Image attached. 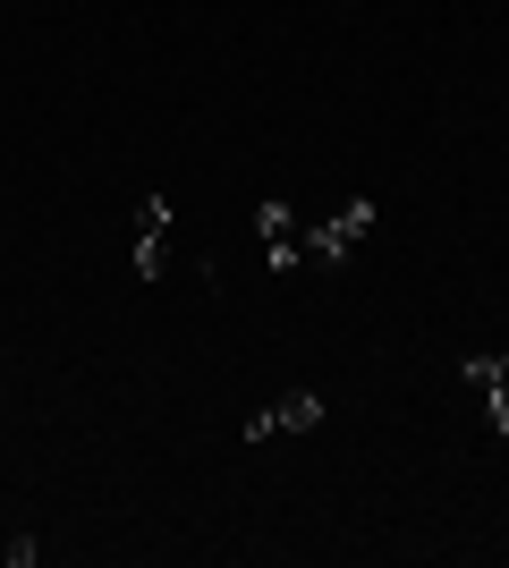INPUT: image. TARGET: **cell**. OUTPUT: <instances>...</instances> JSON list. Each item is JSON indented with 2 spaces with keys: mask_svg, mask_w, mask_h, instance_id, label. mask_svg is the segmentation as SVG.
Here are the masks:
<instances>
[{
  "mask_svg": "<svg viewBox=\"0 0 509 568\" xmlns=\"http://www.w3.org/2000/svg\"><path fill=\"white\" fill-rule=\"evenodd\" d=\"M162 237H170V195H145L136 204V281H162Z\"/></svg>",
  "mask_w": 509,
  "mask_h": 568,
  "instance_id": "4",
  "label": "cell"
},
{
  "mask_svg": "<svg viewBox=\"0 0 509 568\" xmlns=\"http://www.w3.org/2000/svg\"><path fill=\"white\" fill-rule=\"evenodd\" d=\"M374 213H383L374 195H348L332 221H315V230H306V263H348V255L365 246V230H374Z\"/></svg>",
  "mask_w": 509,
  "mask_h": 568,
  "instance_id": "1",
  "label": "cell"
},
{
  "mask_svg": "<svg viewBox=\"0 0 509 568\" xmlns=\"http://www.w3.org/2000/svg\"><path fill=\"white\" fill-rule=\"evenodd\" d=\"M255 230H264V263L272 272H297V263H306V230L289 221V204H255Z\"/></svg>",
  "mask_w": 509,
  "mask_h": 568,
  "instance_id": "3",
  "label": "cell"
},
{
  "mask_svg": "<svg viewBox=\"0 0 509 568\" xmlns=\"http://www.w3.org/2000/svg\"><path fill=\"white\" fill-rule=\"evenodd\" d=\"M459 374L476 382V390H485V407H492V433L509 442V356H467Z\"/></svg>",
  "mask_w": 509,
  "mask_h": 568,
  "instance_id": "5",
  "label": "cell"
},
{
  "mask_svg": "<svg viewBox=\"0 0 509 568\" xmlns=\"http://www.w3.org/2000/svg\"><path fill=\"white\" fill-rule=\"evenodd\" d=\"M34 551H43L34 535H9V544H0V560H9V568H34Z\"/></svg>",
  "mask_w": 509,
  "mask_h": 568,
  "instance_id": "6",
  "label": "cell"
},
{
  "mask_svg": "<svg viewBox=\"0 0 509 568\" xmlns=\"http://www.w3.org/2000/svg\"><path fill=\"white\" fill-rule=\"evenodd\" d=\"M315 425H323V390H289L246 425V442H281V433H315Z\"/></svg>",
  "mask_w": 509,
  "mask_h": 568,
  "instance_id": "2",
  "label": "cell"
}]
</instances>
